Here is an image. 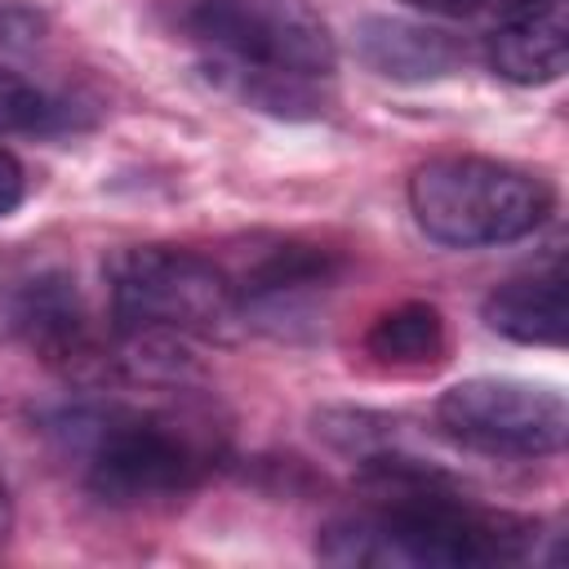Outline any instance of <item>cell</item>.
<instances>
[{
    "mask_svg": "<svg viewBox=\"0 0 569 569\" xmlns=\"http://www.w3.org/2000/svg\"><path fill=\"white\" fill-rule=\"evenodd\" d=\"M493 76L507 84H556L569 71V18L565 0H529L511 9L485 44Z\"/></svg>",
    "mask_w": 569,
    "mask_h": 569,
    "instance_id": "cell-9",
    "label": "cell"
},
{
    "mask_svg": "<svg viewBox=\"0 0 569 569\" xmlns=\"http://www.w3.org/2000/svg\"><path fill=\"white\" fill-rule=\"evenodd\" d=\"M480 316L493 333L520 342V347H560L569 325V298H565V267L529 271L502 280L485 302Z\"/></svg>",
    "mask_w": 569,
    "mask_h": 569,
    "instance_id": "cell-11",
    "label": "cell"
},
{
    "mask_svg": "<svg viewBox=\"0 0 569 569\" xmlns=\"http://www.w3.org/2000/svg\"><path fill=\"white\" fill-rule=\"evenodd\" d=\"M49 431L80 458L84 489L124 511L182 502L218 462L213 422L182 405L89 400L53 413Z\"/></svg>",
    "mask_w": 569,
    "mask_h": 569,
    "instance_id": "cell-3",
    "label": "cell"
},
{
    "mask_svg": "<svg viewBox=\"0 0 569 569\" xmlns=\"http://www.w3.org/2000/svg\"><path fill=\"white\" fill-rule=\"evenodd\" d=\"M9 529H13V498H9V489L0 480V542L9 538Z\"/></svg>",
    "mask_w": 569,
    "mask_h": 569,
    "instance_id": "cell-16",
    "label": "cell"
},
{
    "mask_svg": "<svg viewBox=\"0 0 569 569\" xmlns=\"http://www.w3.org/2000/svg\"><path fill=\"white\" fill-rule=\"evenodd\" d=\"M378 507L338 516L320 529L316 556L356 569H498L529 565L542 525L458 498L449 480L391 485Z\"/></svg>",
    "mask_w": 569,
    "mask_h": 569,
    "instance_id": "cell-1",
    "label": "cell"
},
{
    "mask_svg": "<svg viewBox=\"0 0 569 569\" xmlns=\"http://www.w3.org/2000/svg\"><path fill=\"white\" fill-rule=\"evenodd\" d=\"M9 325L13 333L40 351L49 365L67 373H93L102 369L98 338L89 329V316L71 289L67 276H36L9 298Z\"/></svg>",
    "mask_w": 569,
    "mask_h": 569,
    "instance_id": "cell-8",
    "label": "cell"
},
{
    "mask_svg": "<svg viewBox=\"0 0 569 569\" xmlns=\"http://www.w3.org/2000/svg\"><path fill=\"white\" fill-rule=\"evenodd\" d=\"M356 53L373 76L400 84L445 80L467 62V44L458 36L409 18H365L356 27Z\"/></svg>",
    "mask_w": 569,
    "mask_h": 569,
    "instance_id": "cell-10",
    "label": "cell"
},
{
    "mask_svg": "<svg viewBox=\"0 0 569 569\" xmlns=\"http://www.w3.org/2000/svg\"><path fill=\"white\" fill-rule=\"evenodd\" d=\"M164 13L240 102L289 120L325 107L338 44L311 0H169Z\"/></svg>",
    "mask_w": 569,
    "mask_h": 569,
    "instance_id": "cell-2",
    "label": "cell"
},
{
    "mask_svg": "<svg viewBox=\"0 0 569 569\" xmlns=\"http://www.w3.org/2000/svg\"><path fill=\"white\" fill-rule=\"evenodd\" d=\"M44 18L22 4V0H0V49H22L31 40H40Z\"/></svg>",
    "mask_w": 569,
    "mask_h": 569,
    "instance_id": "cell-14",
    "label": "cell"
},
{
    "mask_svg": "<svg viewBox=\"0 0 569 569\" xmlns=\"http://www.w3.org/2000/svg\"><path fill=\"white\" fill-rule=\"evenodd\" d=\"M76 124V107L44 84L0 67V138L4 133H62Z\"/></svg>",
    "mask_w": 569,
    "mask_h": 569,
    "instance_id": "cell-13",
    "label": "cell"
},
{
    "mask_svg": "<svg viewBox=\"0 0 569 569\" xmlns=\"http://www.w3.org/2000/svg\"><path fill=\"white\" fill-rule=\"evenodd\" d=\"M107 298L120 338H227L240 302L227 267L178 244H124L107 258Z\"/></svg>",
    "mask_w": 569,
    "mask_h": 569,
    "instance_id": "cell-5",
    "label": "cell"
},
{
    "mask_svg": "<svg viewBox=\"0 0 569 569\" xmlns=\"http://www.w3.org/2000/svg\"><path fill=\"white\" fill-rule=\"evenodd\" d=\"M365 351L382 369L422 373L449 356V325H445L440 307H431V302H400L369 325Z\"/></svg>",
    "mask_w": 569,
    "mask_h": 569,
    "instance_id": "cell-12",
    "label": "cell"
},
{
    "mask_svg": "<svg viewBox=\"0 0 569 569\" xmlns=\"http://www.w3.org/2000/svg\"><path fill=\"white\" fill-rule=\"evenodd\" d=\"M436 427L485 458H556L569 436L565 391L529 378H462L440 391Z\"/></svg>",
    "mask_w": 569,
    "mask_h": 569,
    "instance_id": "cell-6",
    "label": "cell"
},
{
    "mask_svg": "<svg viewBox=\"0 0 569 569\" xmlns=\"http://www.w3.org/2000/svg\"><path fill=\"white\" fill-rule=\"evenodd\" d=\"M409 209L445 249H493L533 236L556 209V187L507 160L436 156L409 173Z\"/></svg>",
    "mask_w": 569,
    "mask_h": 569,
    "instance_id": "cell-4",
    "label": "cell"
},
{
    "mask_svg": "<svg viewBox=\"0 0 569 569\" xmlns=\"http://www.w3.org/2000/svg\"><path fill=\"white\" fill-rule=\"evenodd\" d=\"M22 200H27V169L9 147H0V218L18 213Z\"/></svg>",
    "mask_w": 569,
    "mask_h": 569,
    "instance_id": "cell-15",
    "label": "cell"
},
{
    "mask_svg": "<svg viewBox=\"0 0 569 569\" xmlns=\"http://www.w3.org/2000/svg\"><path fill=\"white\" fill-rule=\"evenodd\" d=\"M338 271H342V262L329 249L302 244V240H276L271 249L253 253L249 267L227 271V276L236 284L240 320L284 333L333 289Z\"/></svg>",
    "mask_w": 569,
    "mask_h": 569,
    "instance_id": "cell-7",
    "label": "cell"
}]
</instances>
